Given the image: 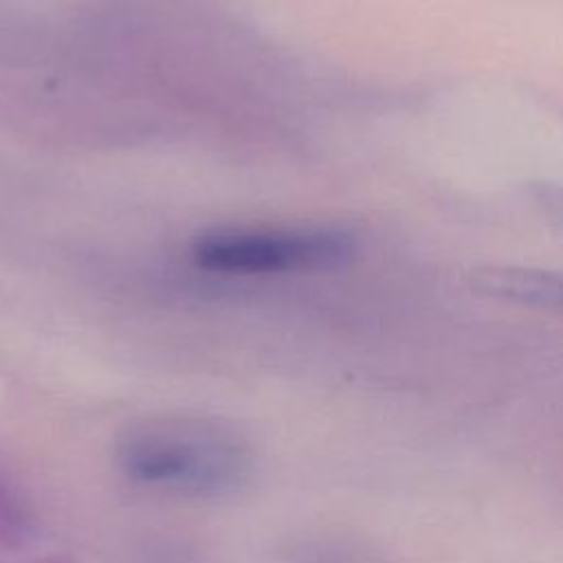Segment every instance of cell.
I'll use <instances>...</instances> for the list:
<instances>
[{
    "label": "cell",
    "instance_id": "1",
    "mask_svg": "<svg viewBox=\"0 0 563 563\" xmlns=\"http://www.w3.org/2000/svg\"><path fill=\"white\" fill-rule=\"evenodd\" d=\"M119 464L136 482L191 495H222L249 475L246 444L227 427L152 420L119 442Z\"/></svg>",
    "mask_w": 563,
    "mask_h": 563
},
{
    "label": "cell",
    "instance_id": "2",
    "mask_svg": "<svg viewBox=\"0 0 563 563\" xmlns=\"http://www.w3.org/2000/svg\"><path fill=\"white\" fill-rule=\"evenodd\" d=\"M352 240L339 231L213 233L196 242L194 260L213 273L257 275L321 268L345 260Z\"/></svg>",
    "mask_w": 563,
    "mask_h": 563
},
{
    "label": "cell",
    "instance_id": "3",
    "mask_svg": "<svg viewBox=\"0 0 563 563\" xmlns=\"http://www.w3.org/2000/svg\"><path fill=\"white\" fill-rule=\"evenodd\" d=\"M493 288L497 292L506 290L512 297H519L523 301H541L550 303L559 299V286L554 279H548L543 275L532 273H499V279L493 282Z\"/></svg>",
    "mask_w": 563,
    "mask_h": 563
}]
</instances>
